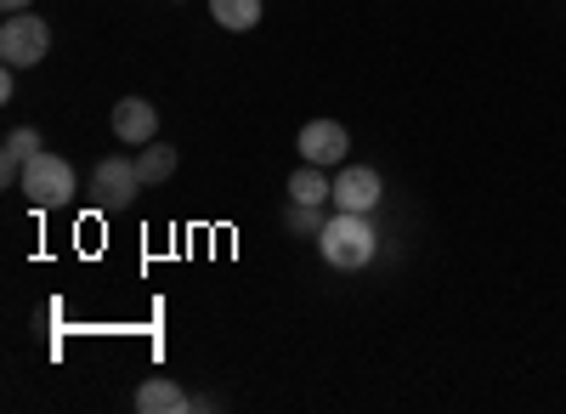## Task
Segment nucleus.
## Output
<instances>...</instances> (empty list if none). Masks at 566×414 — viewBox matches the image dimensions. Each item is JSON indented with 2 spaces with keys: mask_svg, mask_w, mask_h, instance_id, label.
Here are the masks:
<instances>
[{
  "mask_svg": "<svg viewBox=\"0 0 566 414\" xmlns=\"http://www.w3.org/2000/svg\"><path fill=\"white\" fill-rule=\"evenodd\" d=\"M323 221H328L323 205H301V199H290V210H283V227H290L295 239H306V234L317 239V234H323Z\"/></svg>",
  "mask_w": 566,
  "mask_h": 414,
  "instance_id": "obj_13",
  "label": "nucleus"
},
{
  "mask_svg": "<svg viewBox=\"0 0 566 414\" xmlns=\"http://www.w3.org/2000/svg\"><path fill=\"white\" fill-rule=\"evenodd\" d=\"M295 148H301V159L306 165H346L352 159V136H346V125L340 120H306L301 125V136H295Z\"/></svg>",
  "mask_w": 566,
  "mask_h": 414,
  "instance_id": "obj_5",
  "label": "nucleus"
},
{
  "mask_svg": "<svg viewBox=\"0 0 566 414\" xmlns=\"http://www.w3.org/2000/svg\"><path fill=\"white\" fill-rule=\"evenodd\" d=\"M335 205L368 216L374 205H380V170H374V165H340L335 170Z\"/></svg>",
  "mask_w": 566,
  "mask_h": 414,
  "instance_id": "obj_7",
  "label": "nucleus"
},
{
  "mask_svg": "<svg viewBox=\"0 0 566 414\" xmlns=\"http://www.w3.org/2000/svg\"><path fill=\"white\" fill-rule=\"evenodd\" d=\"M45 52H52V23L34 12H7V23H0V58H7V69H34V63H45Z\"/></svg>",
  "mask_w": 566,
  "mask_h": 414,
  "instance_id": "obj_3",
  "label": "nucleus"
},
{
  "mask_svg": "<svg viewBox=\"0 0 566 414\" xmlns=\"http://www.w3.org/2000/svg\"><path fill=\"white\" fill-rule=\"evenodd\" d=\"M317 250L328 267H340V272H357L374 261V250H380V239H374V227L363 210H335L323 221V234H317Z\"/></svg>",
  "mask_w": 566,
  "mask_h": 414,
  "instance_id": "obj_1",
  "label": "nucleus"
},
{
  "mask_svg": "<svg viewBox=\"0 0 566 414\" xmlns=\"http://www.w3.org/2000/svg\"><path fill=\"white\" fill-rule=\"evenodd\" d=\"M40 154V131H29V125H18L12 136H7V148H0V182L7 188H18L23 182V170H29V159Z\"/></svg>",
  "mask_w": 566,
  "mask_h": 414,
  "instance_id": "obj_8",
  "label": "nucleus"
},
{
  "mask_svg": "<svg viewBox=\"0 0 566 414\" xmlns=\"http://www.w3.org/2000/svg\"><path fill=\"white\" fill-rule=\"evenodd\" d=\"M290 199H301V205H328V199H335V176H323V165H301V170L290 176Z\"/></svg>",
  "mask_w": 566,
  "mask_h": 414,
  "instance_id": "obj_10",
  "label": "nucleus"
},
{
  "mask_svg": "<svg viewBox=\"0 0 566 414\" xmlns=\"http://www.w3.org/2000/svg\"><path fill=\"white\" fill-rule=\"evenodd\" d=\"M176 170V148L170 143H148L136 154V176H142V188H159V182H170Z\"/></svg>",
  "mask_w": 566,
  "mask_h": 414,
  "instance_id": "obj_11",
  "label": "nucleus"
},
{
  "mask_svg": "<svg viewBox=\"0 0 566 414\" xmlns=\"http://www.w3.org/2000/svg\"><path fill=\"white\" fill-rule=\"evenodd\" d=\"M23 199L34 205V210H63V205H74V188H80V176H74V165L69 159H57V154H34L29 159V170H23Z\"/></svg>",
  "mask_w": 566,
  "mask_h": 414,
  "instance_id": "obj_2",
  "label": "nucleus"
},
{
  "mask_svg": "<svg viewBox=\"0 0 566 414\" xmlns=\"http://www.w3.org/2000/svg\"><path fill=\"white\" fill-rule=\"evenodd\" d=\"M114 136H119L125 148L159 143V114H154V103H148V97H119V103H114Z\"/></svg>",
  "mask_w": 566,
  "mask_h": 414,
  "instance_id": "obj_6",
  "label": "nucleus"
},
{
  "mask_svg": "<svg viewBox=\"0 0 566 414\" xmlns=\"http://www.w3.org/2000/svg\"><path fill=\"white\" fill-rule=\"evenodd\" d=\"M34 0H0V12H29Z\"/></svg>",
  "mask_w": 566,
  "mask_h": 414,
  "instance_id": "obj_14",
  "label": "nucleus"
},
{
  "mask_svg": "<svg viewBox=\"0 0 566 414\" xmlns=\"http://www.w3.org/2000/svg\"><path fill=\"white\" fill-rule=\"evenodd\" d=\"M181 408H193V397H187L176 381H148V386H136V414H181Z\"/></svg>",
  "mask_w": 566,
  "mask_h": 414,
  "instance_id": "obj_9",
  "label": "nucleus"
},
{
  "mask_svg": "<svg viewBox=\"0 0 566 414\" xmlns=\"http://www.w3.org/2000/svg\"><path fill=\"white\" fill-rule=\"evenodd\" d=\"M136 194H142L136 159H97V170H91V205L97 210H125Z\"/></svg>",
  "mask_w": 566,
  "mask_h": 414,
  "instance_id": "obj_4",
  "label": "nucleus"
},
{
  "mask_svg": "<svg viewBox=\"0 0 566 414\" xmlns=\"http://www.w3.org/2000/svg\"><path fill=\"white\" fill-rule=\"evenodd\" d=\"M210 23L232 29V34H244L261 23V0H210Z\"/></svg>",
  "mask_w": 566,
  "mask_h": 414,
  "instance_id": "obj_12",
  "label": "nucleus"
}]
</instances>
